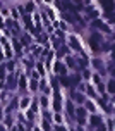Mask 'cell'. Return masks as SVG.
<instances>
[{
  "mask_svg": "<svg viewBox=\"0 0 115 131\" xmlns=\"http://www.w3.org/2000/svg\"><path fill=\"white\" fill-rule=\"evenodd\" d=\"M58 131H64V129H62V128H58Z\"/></svg>",
  "mask_w": 115,
  "mask_h": 131,
  "instance_id": "6da1fadb",
  "label": "cell"
}]
</instances>
